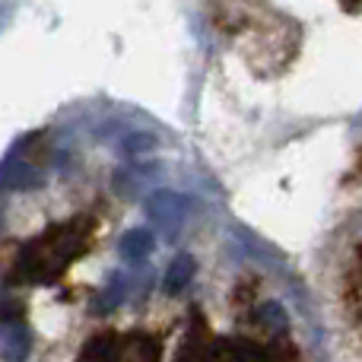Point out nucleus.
I'll list each match as a JSON object with an SVG mask.
<instances>
[{
	"instance_id": "obj_8",
	"label": "nucleus",
	"mask_w": 362,
	"mask_h": 362,
	"mask_svg": "<svg viewBox=\"0 0 362 362\" xmlns=\"http://www.w3.org/2000/svg\"><path fill=\"white\" fill-rule=\"evenodd\" d=\"M257 318H261L264 327H274V331H283V327H286V312H283L276 302H267V305L257 312Z\"/></svg>"
},
{
	"instance_id": "obj_9",
	"label": "nucleus",
	"mask_w": 362,
	"mask_h": 362,
	"mask_svg": "<svg viewBox=\"0 0 362 362\" xmlns=\"http://www.w3.org/2000/svg\"><path fill=\"white\" fill-rule=\"evenodd\" d=\"M121 299H124V283L112 280V286L102 293V299H99V305H95V312H112L115 305H121Z\"/></svg>"
},
{
	"instance_id": "obj_5",
	"label": "nucleus",
	"mask_w": 362,
	"mask_h": 362,
	"mask_svg": "<svg viewBox=\"0 0 362 362\" xmlns=\"http://www.w3.org/2000/svg\"><path fill=\"white\" fill-rule=\"evenodd\" d=\"M153 248H156V238L150 229H127L118 242V255L127 264H144L153 255Z\"/></svg>"
},
{
	"instance_id": "obj_3",
	"label": "nucleus",
	"mask_w": 362,
	"mask_h": 362,
	"mask_svg": "<svg viewBox=\"0 0 362 362\" xmlns=\"http://www.w3.org/2000/svg\"><path fill=\"white\" fill-rule=\"evenodd\" d=\"M144 213L159 226H181L191 213V200L178 191H153L144 200Z\"/></svg>"
},
{
	"instance_id": "obj_6",
	"label": "nucleus",
	"mask_w": 362,
	"mask_h": 362,
	"mask_svg": "<svg viewBox=\"0 0 362 362\" xmlns=\"http://www.w3.org/2000/svg\"><path fill=\"white\" fill-rule=\"evenodd\" d=\"M194 270H197V264H194V257L191 255H178L175 261L169 264V270H165V293L169 296H178L181 289L191 283V276H194Z\"/></svg>"
},
{
	"instance_id": "obj_2",
	"label": "nucleus",
	"mask_w": 362,
	"mask_h": 362,
	"mask_svg": "<svg viewBox=\"0 0 362 362\" xmlns=\"http://www.w3.org/2000/svg\"><path fill=\"white\" fill-rule=\"evenodd\" d=\"M25 140H19L10 150V156L0 163V191H29V187H42L45 175L32 163L23 159Z\"/></svg>"
},
{
	"instance_id": "obj_4",
	"label": "nucleus",
	"mask_w": 362,
	"mask_h": 362,
	"mask_svg": "<svg viewBox=\"0 0 362 362\" xmlns=\"http://www.w3.org/2000/svg\"><path fill=\"white\" fill-rule=\"evenodd\" d=\"M32 350V334L23 321H10L4 325V334H0V356L4 362H23Z\"/></svg>"
},
{
	"instance_id": "obj_1",
	"label": "nucleus",
	"mask_w": 362,
	"mask_h": 362,
	"mask_svg": "<svg viewBox=\"0 0 362 362\" xmlns=\"http://www.w3.org/2000/svg\"><path fill=\"white\" fill-rule=\"evenodd\" d=\"M95 232V219L74 216L67 223H54L38 238L23 245L13 264V283H54L76 257L86 255L89 238Z\"/></svg>"
},
{
	"instance_id": "obj_10",
	"label": "nucleus",
	"mask_w": 362,
	"mask_h": 362,
	"mask_svg": "<svg viewBox=\"0 0 362 362\" xmlns=\"http://www.w3.org/2000/svg\"><path fill=\"white\" fill-rule=\"evenodd\" d=\"M344 4L350 6V10H359V4H362V0H344Z\"/></svg>"
},
{
	"instance_id": "obj_7",
	"label": "nucleus",
	"mask_w": 362,
	"mask_h": 362,
	"mask_svg": "<svg viewBox=\"0 0 362 362\" xmlns=\"http://www.w3.org/2000/svg\"><path fill=\"white\" fill-rule=\"evenodd\" d=\"M121 150H124L127 156L150 153V150H156V137H153V134H131V137L124 140V146H121Z\"/></svg>"
}]
</instances>
